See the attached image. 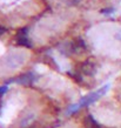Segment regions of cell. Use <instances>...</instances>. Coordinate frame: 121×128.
I'll return each mask as SVG.
<instances>
[{"mask_svg":"<svg viewBox=\"0 0 121 128\" xmlns=\"http://www.w3.org/2000/svg\"><path fill=\"white\" fill-rule=\"evenodd\" d=\"M115 38H116V39L119 40V41H121V28L116 32V34H115Z\"/></svg>","mask_w":121,"mask_h":128,"instance_id":"7","label":"cell"},{"mask_svg":"<svg viewBox=\"0 0 121 128\" xmlns=\"http://www.w3.org/2000/svg\"><path fill=\"white\" fill-rule=\"evenodd\" d=\"M4 32H5V28L2 27V26H0V35L2 34V33H4Z\"/></svg>","mask_w":121,"mask_h":128,"instance_id":"8","label":"cell"},{"mask_svg":"<svg viewBox=\"0 0 121 128\" xmlns=\"http://www.w3.org/2000/svg\"><path fill=\"white\" fill-rule=\"evenodd\" d=\"M78 72L84 74V75L90 76V75H93L94 72H95V65H94L92 61H85V62H82L81 65H79Z\"/></svg>","mask_w":121,"mask_h":128,"instance_id":"4","label":"cell"},{"mask_svg":"<svg viewBox=\"0 0 121 128\" xmlns=\"http://www.w3.org/2000/svg\"><path fill=\"white\" fill-rule=\"evenodd\" d=\"M85 48H86V45L81 39H76L68 45V52L70 53H78L80 50H84Z\"/></svg>","mask_w":121,"mask_h":128,"instance_id":"5","label":"cell"},{"mask_svg":"<svg viewBox=\"0 0 121 128\" xmlns=\"http://www.w3.org/2000/svg\"><path fill=\"white\" fill-rule=\"evenodd\" d=\"M16 42L20 44L21 46H31V44H30L28 38H27V31H26V28H22V30H20L16 33Z\"/></svg>","mask_w":121,"mask_h":128,"instance_id":"6","label":"cell"},{"mask_svg":"<svg viewBox=\"0 0 121 128\" xmlns=\"http://www.w3.org/2000/svg\"><path fill=\"white\" fill-rule=\"evenodd\" d=\"M24 61H25V54L21 52H10L4 58V65L11 70L21 66Z\"/></svg>","mask_w":121,"mask_h":128,"instance_id":"2","label":"cell"},{"mask_svg":"<svg viewBox=\"0 0 121 128\" xmlns=\"http://www.w3.org/2000/svg\"><path fill=\"white\" fill-rule=\"evenodd\" d=\"M108 87H110L108 85L102 86L101 88H99L98 90H95V92H93V93H90L88 95H86L85 98H82L78 104H75L74 106H70V109L67 110V114H72V113L76 112V110H79L80 108L85 107V106H88V105H90V104H93L94 101H96L99 98H101L102 95H104V94L108 90Z\"/></svg>","mask_w":121,"mask_h":128,"instance_id":"1","label":"cell"},{"mask_svg":"<svg viewBox=\"0 0 121 128\" xmlns=\"http://www.w3.org/2000/svg\"><path fill=\"white\" fill-rule=\"evenodd\" d=\"M35 121H36V113L30 110V112L25 113L22 115V118L20 119L19 124L21 128H28V127H31Z\"/></svg>","mask_w":121,"mask_h":128,"instance_id":"3","label":"cell"}]
</instances>
